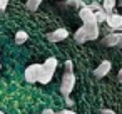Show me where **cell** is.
I'll use <instances>...</instances> for the list:
<instances>
[{
	"instance_id": "obj_14",
	"label": "cell",
	"mask_w": 122,
	"mask_h": 114,
	"mask_svg": "<svg viewBox=\"0 0 122 114\" xmlns=\"http://www.w3.org/2000/svg\"><path fill=\"white\" fill-rule=\"evenodd\" d=\"M74 39H75V42H77V44H84V42H87V37H85V34H84L82 27L74 34Z\"/></svg>"
},
{
	"instance_id": "obj_6",
	"label": "cell",
	"mask_w": 122,
	"mask_h": 114,
	"mask_svg": "<svg viewBox=\"0 0 122 114\" xmlns=\"http://www.w3.org/2000/svg\"><path fill=\"white\" fill-rule=\"evenodd\" d=\"M67 37H69V30H67V29H57V30L47 34V39H49L50 42H62V40H65Z\"/></svg>"
},
{
	"instance_id": "obj_23",
	"label": "cell",
	"mask_w": 122,
	"mask_h": 114,
	"mask_svg": "<svg viewBox=\"0 0 122 114\" xmlns=\"http://www.w3.org/2000/svg\"><path fill=\"white\" fill-rule=\"evenodd\" d=\"M0 114H4V111H0Z\"/></svg>"
},
{
	"instance_id": "obj_3",
	"label": "cell",
	"mask_w": 122,
	"mask_h": 114,
	"mask_svg": "<svg viewBox=\"0 0 122 114\" xmlns=\"http://www.w3.org/2000/svg\"><path fill=\"white\" fill-rule=\"evenodd\" d=\"M40 74H42V64H32V65H29L25 69V74L24 76H25V81L27 82L35 84V82H39Z\"/></svg>"
},
{
	"instance_id": "obj_18",
	"label": "cell",
	"mask_w": 122,
	"mask_h": 114,
	"mask_svg": "<svg viewBox=\"0 0 122 114\" xmlns=\"http://www.w3.org/2000/svg\"><path fill=\"white\" fill-rule=\"evenodd\" d=\"M40 114H57V112H55L54 109H50V107H47V109H44V111H42Z\"/></svg>"
},
{
	"instance_id": "obj_24",
	"label": "cell",
	"mask_w": 122,
	"mask_h": 114,
	"mask_svg": "<svg viewBox=\"0 0 122 114\" xmlns=\"http://www.w3.org/2000/svg\"><path fill=\"white\" fill-rule=\"evenodd\" d=\"M0 69H2V64H0Z\"/></svg>"
},
{
	"instance_id": "obj_1",
	"label": "cell",
	"mask_w": 122,
	"mask_h": 114,
	"mask_svg": "<svg viewBox=\"0 0 122 114\" xmlns=\"http://www.w3.org/2000/svg\"><path fill=\"white\" fill-rule=\"evenodd\" d=\"M57 65H59L57 59H55V57H49V59L42 64V74H40V77H39V82H40V84H49V82L54 79V74H55V71H57Z\"/></svg>"
},
{
	"instance_id": "obj_20",
	"label": "cell",
	"mask_w": 122,
	"mask_h": 114,
	"mask_svg": "<svg viewBox=\"0 0 122 114\" xmlns=\"http://www.w3.org/2000/svg\"><path fill=\"white\" fill-rule=\"evenodd\" d=\"M100 114H115V112H114L112 109H102V111H100Z\"/></svg>"
},
{
	"instance_id": "obj_9",
	"label": "cell",
	"mask_w": 122,
	"mask_h": 114,
	"mask_svg": "<svg viewBox=\"0 0 122 114\" xmlns=\"http://www.w3.org/2000/svg\"><path fill=\"white\" fill-rule=\"evenodd\" d=\"M119 40H120V32H110L102 39V44L105 47H119Z\"/></svg>"
},
{
	"instance_id": "obj_4",
	"label": "cell",
	"mask_w": 122,
	"mask_h": 114,
	"mask_svg": "<svg viewBox=\"0 0 122 114\" xmlns=\"http://www.w3.org/2000/svg\"><path fill=\"white\" fill-rule=\"evenodd\" d=\"M105 22L110 27V30H114V32H120L122 30V15L120 14H109Z\"/></svg>"
},
{
	"instance_id": "obj_11",
	"label": "cell",
	"mask_w": 122,
	"mask_h": 114,
	"mask_svg": "<svg viewBox=\"0 0 122 114\" xmlns=\"http://www.w3.org/2000/svg\"><path fill=\"white\" fill-rule=\"evenodd\" d=\"M94 17H95V22H97V24H102V22H105V19H107V14L102 10V5H100L97 10H94Z\"/></svg>"
},
{
	"instance_id": "obj_16",
	"label": "cell",
	"mask_w": 122,
	"mask_h": 114,
	"mask_svg": "<svg viewBox=\"0 0 122 114\" xmlns=\"http://www.w3.org/2000/svg\"><path fill=\"white\" fill-rule=\"evenodd\" d=\"M64 67H65V72H74V64H72V60H65Z\"/></svg>"
},
{
	"instance_id": "obj_8",
	"label": "cell",
	"mask_w": 122,
	"mask_h": 114,
	"mask_svg": "<svg viewBox=\"0 0 122 114\" xmlns=\"http://www.w3.org/2000/svg\"><path fill=\"white\" fill-rule=\"evenodd\" d=\"M79 17L82 19V22H84V24H94V22H95L94 10H90V9H89V5H85V7H82V9H79Z\"/></svg>"
},
{
	"instance_id": "obj_12",
	"label": "cell",
	"mask_w": 122,
	"mask_h": 114,
	"mask_svg": "<svg viewBox=\"0 0 122 114\" xmlns=\"http://www.w3.org/2000/svg\"><path fill=\"white\" fill-rule=\"evenodd\" d=\"M27 39H29V34H27L25 30H19V32L15 34V44H17V45L25 44V42H27Z\"/></svg>"
},
{
	"instance_id": "obj_2",
	"label": "cell",
	"mask_w": 122,
	"mask_h": 114,
	"mask_svg": "<svg viewBox=\"0 0 122 114\" xmlns=\"http://www.w3.org/2000/svg\"><path fill=\"white\" fill-rule=\"evenodd\" d=\"M74 87H75V76H74V72H64L62 82H60V92H62V96L65 99H69V96L74 91Z\"/></svg>"
},
{
	"instance_id": "obj_17",
	"label": "cell",
	"mask_w": 122,
	"mask_h": 114,
	"mask_svg": "<svg viewBox=\"0 0 122 114\" xmlns=\"http://www.w3.org/2000/svg\"><path fill=\"white\" fill-rule=\"evenodd\" d=\"M9 5V0H0V12H4Z\"/></svg>"
},
{
	"instance_id": "obj_7",
	"label": "cell",
	"mask_w": 122,
	"mask_h": 114,
	"mask_svg": "<svg viewBox=\"0 0 122 114\" xmlns=\"http://www.w3.org/2000/svg\"><path fill=\"white\" fill-rule=\"evenodd\" d=\"M110 69H112L110 60H102V62L97 65V69L94 71V74H95V77H97V79H104V77L110 72Z\"/></svg>"
},
{
	"instance_id": "obj_5",
	"label": "cell",
	"mask_w": 122,
	"mask_h": 114,
	"mask_svg": "<svg viewBox=\"0 0 122 114\" xmlns=\"http://www.w3.org/2000/svg\"><path fill=\"white\" fill-rule=\"evenodd\" d=\"M82 30H84L87 40H95V39L99 37V32H100L97 22H94V24H84V25H82Z\"/></svg>"
},
{
	"instance_id": "obj_13",
	"label": "cell",
	"mask_w": 122,
	"mask_h": 114,
	"mask_svg": "<svg viewBox=\"0 0 122 114\" xmlns=\"http://www.w3.org/2000/svg\"><path fill=\"white\" fill-rule=\"evenodd\" d=\"M44 2V0H27V4H25V7H27V10H30V12H35L39 7H40V4Z\"/></svg>"
},
{
	"instance_id": "obj_19",
	"label": "cell",
	"mask_w": 122,
	"mask_h": 114,
	"mask_svg": "<svg viewBox=\"0 0 122 114\" xmlns=\"http://www.w3.org/2000/svg\"><path fill=\"white\" fill-rule=\"evenodd\" d=\"M57 114H77V112H74V111H70V109H64V111H60V112H57Z\"/></svg>"
},
{
	"instance_id": "obj_21",
	"label": "cell",
	"mask_w": 122,
	"mask_h": 114,
	"mask_svg": "<svg viewBox=\"0 0 122 114\" xmlns=\"http://www.w3.org/2000/svg\"><path fill=\"white\" fill-rule=\"evenodd\" d=\"M117 79H119V82H122V69L119 71V74H117Z\"/></svg>"
},
{
	"instance_id": "obj_15",
	"label": "cell",
	"mask_w": 122,
	"mask_h": 114,
	"mask_svg": "<svg viewBox=\"0 0 122 114\" xmlns=\"http://www.w3.org/2000/svg\"><path fill=\"white\" fill-rule=\"evenodd\" d=\"M65 5H69V7H75V9H82V7H85V4L82 2V0H67Z\"/></svg>"
},
{
	"instance_id": "obj_10",
	"label": "cell",
	"mask_w": 122,
	"mask_h": 114,
	"mask_svg": "<svg viewBox=\"0 0 122 114\" xmlns=\"http://www.w3.org/2000/svg\"><path fill=\"white\" fill-rule=\"evenodd\" d=\"M117 5V0H104V4H102V10L109 15V14H112V10H114V7Z\"/></svg>"
},
{
	"instance_id": "obj_22",
	"label": "cell",
	"mask_w": 122,
	"mask_h": 114,
	"mask_svg": "<svg viewBox=\"0 0 122 114\" xmlns=\"http://www.w3.org/2000/svg\"><path fill=\"white\" fill-rule=\"evenodd\" d=\"M117 5H122V0H119V2H117Z\"/></svg>"
}]
</instances>
